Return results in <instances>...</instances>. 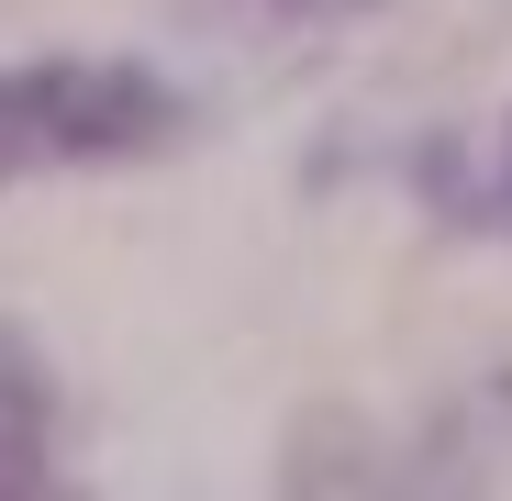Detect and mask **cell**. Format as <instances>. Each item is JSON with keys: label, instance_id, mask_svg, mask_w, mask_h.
I'll return each mask as SVG.
<instances>
[{"label": "cell", "instance_id": "obj_1", "mask_svg": "<svg viewBox=\"0 0 512 501\" xmlns=\"http://www.w3.org/2000/svg\"><path fill=\"white\" fill-rule=\"evenodd\" d=\"M190 134V101L156 67L123 56H45V67H0V190L67 179V167H134Z\"/></svg>", "mask_w": 512, "mask_h": 501}, {"label": "cell", "instance_id": "obj_2", "mask_svg": "<svg viewBox=\"0 0 512 501\" xmlns=\"http://www.w3.org/2000/svg\"><path fill=\"white\" fill-rule=\"evenodd\" d=\"M12 490H56V379L0 323V501Z\"/></svg>", "mask_w": 512, "mask_h": 501}, {"label": "cell", "instance_id": "obj_3", "mask_svg": "<svg viewBox=\"0 0 512 501\" xmlns=\"http://www.w3.org/2000/svg\"><path fill=\"white\" fill-rule=\"evenodd\" d=\"M256 23H334V12H368V0H234Z\"/></svg>", "mask_w": 512, "mask_h": 501}, {"label": "cell", "instance_id": "obj_4", "mask_svg": "<svg viewBox=\"0 0 512 501\" xmlns=\"http://www.w3.org/2000/svg\"><path fill=\"white\" fill-rule=\"evenodd\" d=\"M490 212L512 223V134H501V167H490Z\"/></svg>", "mask_w": 512, "mask_h": 501}]
</instances>
